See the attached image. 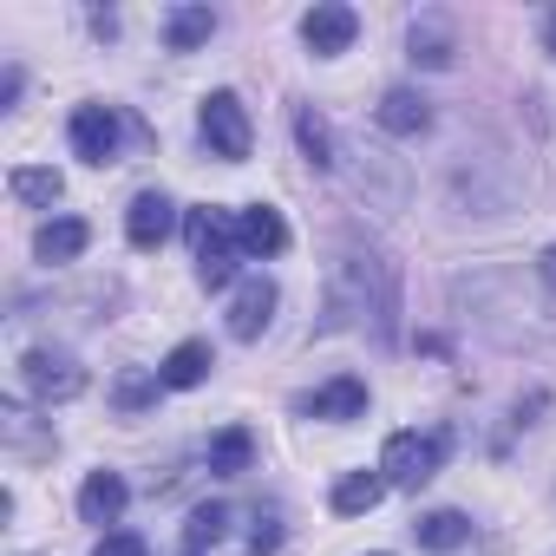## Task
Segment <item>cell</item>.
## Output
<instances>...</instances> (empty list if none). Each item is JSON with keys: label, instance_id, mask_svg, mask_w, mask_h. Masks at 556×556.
I'll return each instance as SVG.
<instances>
[{"label": "cell", "instance_id": "6da1fadb", "mask_svg": "<svg viewBox=\"0 0 556 556\" xmlns=\"http://www.w3.org/2000/svg\"><path fill=\"white\" fill-rule=\"evenodd\" d=\"M439 465H445V432H393L380 452V478L400 491H419L426 478H439Z\"/></svg>", "mask_w": 556, "mask_h": 556}, {"label": "cell", "instance_id": "7a4b0ae2", "mask_svg": "<svg viewBox=\"0 0 556 556\" xmlns=\"http://www.w3.org/2000/svg\"><path fill=\"white\" fill-rule=\"evenodd\" d=\"M197 125H203V144H210V157H223V164H242L249 157V112H242V99L236 92H210L203 99V112H197Z\"/></svg>", "mask_w": 556, "mask_h": 556}, {"label": "cell", "instance_id": "3957f363", "mask_svg": "<svg viewBox=\"0 0 556 556\" xmlns=\"http://www.w3.org/2000/svg\"><path fill=\"white\" fill-rule=\"evenodd\" d=\"M21 387H27L40 406H53V400H79V393H86V367H79L73 354L34 348V354H21Z\"/></svg>", "mask_w": 556, "mask_h": 556}, {"label": "cell", "instance_id": "277c9868", "mask_svg": "<svg viewBox=\"0 0 556 556\" xmlns=\"http://www.w3.org/2000/svg\"><path fill=\"white\" fill-rule=\"evenodd\" d=\"M354 34H361V14H354V8H341V0H321V8H308V14H302V40H308V53H321V60L348 53V47H354Z\"/></svg>", "mask_w": 556, "mask_h": 556}, {"label": "cell", "instance_id": "5b68a950", "mask_svg": "<svg viewBox=\"0 0 556 556\" xmlns=\"http://www.w3.org/2000/svg\"><path fill=\"white\" fill-rule=\"evenodd\" d=\"M118 131H125V125H118L112 105H79V112H73V151H79L86 164H99V170L118 164Z\"/></svg>", "mask_w": 556, "mask_h": 556}, {"label": "cell", "instance_id": "8992f818", "mask_svg": "<svg viewBox=\"0 0 556 556\" xmlns=\"http://www.w3.org/2000/svg\"><path fill=\"white\" fill-rule=\"evenodd\" d=\"M236 242H242V255H255V262L282 255V249H289V223H282V210H268V203L236 210Z\"/></svg>", "mask_w": 556, "mask_h": 556}, {"label": "cell", "instance_id": "52a82bcc", "mask_svg": "<svg viewBox=\"0 0 556 556\" xmlns=\"http://www.w3.org/2000/svg\"><path fill=\"white\" fill-rule=\"evenodd\" d=\"M170 229H177V203H170L164 190H138L131 210H125V236H131V249H157Z\"/></svg>", "mask_w": 556, "mask_h": 556}, {"label": "cell", "instance_id": "ba28073f", "mask_svg": "<svg viewBox=\"0 0 556 556\" xmlns=\"http://www.w3.org/2000/svg\"><path fill=\"white\" fill-rule=\"evenodd\" d=\"M236 262H242V242H236V223H223L216 216V229H210V242L197 249V282L216 295V289H229L236 282Z\"/></svg>", "mask_w": 556, "mask_h": 556}, {"label": "cell", "instance_id": "9c48e42d", "mask_svg": "<svg viewBox=\"0 0 556 556\" xmlns=\"http://www.w3.org/2000/svg\"><path fill=\"white\" fill-rule=\"evenodd\" d=\"M268 321H275V282H268V275H249V282L236 289V302H229V334L255 341Z\"/></svg>", "mask_w": 556, "mask_h": 556}, {"label": "cell", "instance_id": "30bf717a", "mask_svg": "<svg viewBox=\"0 0 556 556\" xmlns=\"http://www.w3.org/2000/svg\"><path fill=\"white\" fill-rule=\"evenodd\" d=\"M302 413H308V419H361V413H367V380L341 374V380H328L321 393H308Z\"/></svg>", "mask_w": 556, "mask_h": 556}, {"label": "cell", "instance_id": "8fae6325", "mask_svg": "<svg viewBox=\"0 0 556 556\" xmlns=\"http://www.w3.org/2000/svg\"><path fill=\"white\" fill-rule=\"evenodd\" d=\"M125 504H131V491H125L118 471H92V478L79 484V517H86V523H118Z\"/></svg>", "mask_w": 556, "mask_h": 556}, {"label": "cell", "instance_id": "7c38bea8", "mask_svg": "<svg viewBox=\"0 0 556 556\" xmlns=\"http://www.w3.org/2000/svg\"><path fill=\"white\" fill-rule=\"evenodd\" d=\"M380 131H393V138H419L426 125H432V105L419 99V92H406V86H393L387 99H380Z\"/></svg>", "mask_w": 556, "mask_h": 556}, {"label": "cell", "instance_id": "4fadbf2b", "mask_svg": "<svg viewBox=\"0 0 556 556\" xmlns=\"http://www.w3.org/2000/svg\"><path fill=\"white\" fill-rule=\"evenodd\" d=\"M210 367H216V361H210V348H203V341H184V348H170V354H164L157 380H164L170 393H190V387H203V380H210Z\"/></svg>", "mask_w": 556, "mask_h": 556}, {"label": "cell", "instance_id": "5bb4252c", "mask_svg": "<svg viewBox=\"0 0 556 556\" xmlns=\"http://www.w3.org/2000/svg\"><path fill=\"white\" fill-rule=\"evenodd\" d=\"M86 242H92V229H86L79 216H53V223H40V236H34V255H40V262H73Z\"/></svg>", "mask_w": 556, "mask_h": 556}, {"label": "cell", "instance_id": "9a60e30c", "mask_svg": "<svg viewBox=\"0 0 556 556\" xmlns=\"http://www.w3.org/2000/svg\"><path fill=\"white\" fill-rule=\"evenodd\" d=\"M413 536H419V549H458V543H471V517L465 510H426L419 523H413Z\"/></svg>", "mask_w": 556, "mask_h": 556}, {"label": "cell", "instance_id": "2e32d148", "mask_svg": "<svg viewBox=\"0 0 556 556\" xmlns=\"http://www.w3.org/2000/svg\"><path fill=\"white\" fill-rule=\"evenodd\" d=\"M249 458H255V439H249L242 426H223V432L210 439V471H216V478H242Z\"/></svg>", "mask_w": 556, "mask_h": 556}, {"label": "cell", "instance_id": "e0dca14e", "mask_svg": "<svg viewBox=\"0 0 556 556\" xmlns=\"http://www.w3.org/2000/svg\"><path fill=\"white\" fill-rule=\"evenodd\" d=\"M380 497H387V478H380V471H348V478L334 484V510H341V517H367Z\"/></svg>", "mask_w": 556, "mask_h": 556}, {"label": "cell", "instance_id": "ac0fdd59", "mask_svg": "<svg viewBox=\"0 0 556 556\" xmlns=\"http://www.w3.org/2000/svg\"><path fill=\"white\" fill-rule=\"evenodd\" d=\"M210 34H216V14H210V8H177V14L164 21V40H170V53H197Z\"/></svg>", "mask_w": 556, "mask_h": 556}, {"label": "cell", "instance_id": "d6986e66", "mask_svg": "<svg viewBox=\"0 0 556 556\" xmlns=\"http://www.w3.org/2000/svg\"><path fill=\"white\" fill-rule=\"evenodd\" d=\"M8 190H14L21 203H40V210H53V203L66 197V177H60V170H40V164H21V170L8 177Z\"/></svg>", "mask_w": 556, "mask_h": 556}, {"label": "cell", "instance_id": "ffe728a7", "mask_svg": "<svg viewBox=\"0 0 556 556\" xmlns=\"http://www.w3.org/2000/svg\"><path fill=\"white\" fill-rule=\"evenodd\" d=\"M413 60H419V66H452V27H445L439 14L413 21Z\"/></svg>", "mask_w": 556, "mask_h": 556}, {"label": "cell", "instance_id": "44dd1931", "mask_svg": "<svg viewBox=\"0 0 556 556\" xmlns=\"http://www.w3.org/2000/svg\"><path fill=\"white\" fill-rule=\"evenodd\" d=\"M223 530H229V504H197V510H190V523H184V549H197V556H203Z\"/></svg>", "mask_w": 556, "mask_h": 556}, {"label": "cell", "instance_id": "7402d4cb", "mask_svg": "<svg viewBox=\"0 0 556 556\" xmlns=\"http://www.w3.org/2000/svg\"><path fill=\"white\" fill-rule=\"evenodd\" d=\"M295 138H302V151H308V164H315V170H328V164H334V138H328V125H321L315 112H295Z\"/></svg>", "mask_w": 556, "mask_h": 556}, {"label": "cell", "instance_id": "603a6c76", "mask_svg": "<svg viewBox=\"0 0 556 556\" xmlns=\"http://www.w3.org/2000/svg\"><path fill=\"white\" fill-rule=\"evenodd\" d=\"M157 387H164L157 374H125V380H118V406H125V413H138V406H151V400H157Z\"/></svg>", "mask_w": 556, "mask_h": 556}, {"label": "cell", "instance_id": "cb8c5ba5", "mask_svg": "<svg viewBox=\"0 0 556 556\" xmlns=\"http://www.w3.org/2000/svg\"><path fill=\"white\" fill-rule=\"evenodd\" d=\"M92 556H151V549H144V536H138V530H105Z\"/></svg>", "mask_w": 556, "mask_h": 556}, {"label": "cell", "instance_id": "d4e9b609", "mask_svg": "<svg viewBox=\"0 0 556 556\" xmlns=\"http://www.w3.org/2000/svg\"><path fill=\"white\" fill-rule=\"evenodd\" d=\"M275 543H282V523H275V517H255V530H249V549H255V556H268Z\"/></svg>", "mask_w": 556, "mask_h": 556}, {"label": "cell", "instance_id": "484cf974", "mask_svg": "<svg viewBox=\"0 0 556 556\" xmlns=\"http://www.w3.org/2000/svg\"><path fill=\"white\" fill-rule=\"evenodd\" d=\"M21 99V66H8V79H0V105H14Z\"/></svg>", "mask_w": 556, "mask_h": 556}, {"label": "cell", "instance_id": "4316f807", "mask_svg": "<svg viewBox=\"0 0 556 556\" xmlns=\"http://www.w3.org/2000/svg\"><path fill=\"white\" fill-rule=\"evenodd\" d=\"M543 282H549V289H556V242H549V249H543Z\"/></svg>", "mask_w": 556, "mask_h": 556}, {"label": "cell", "instance_id": "83f0119b", "mask_svg": "<svg viewBox=\"0 0 556 556\" xmlns=\"http://www.w3.org/2000/svg\"><path fill=\"white\" fill-rule=\"evenodd\" d=\"M543 47L556 53V8H549V21H543Z\"/></svg>", "mask_w": 556, "mask_h": 556}, {"label": "cell", "instance_id": "f1b7e54d", "mask_svg": "<svg viewBox=\"0 0 556 556\" xmlns=\"http://www.w3.org/2000/svg\"><path fill=\"white\" fill-rule=\"evenodd\" d=\"M184 556H197V549H184Z\"/></svg>", "mask_w": 556, "mask_h": 556}]
</instances>
